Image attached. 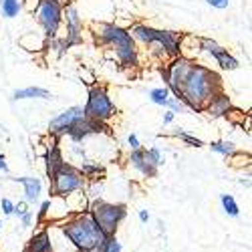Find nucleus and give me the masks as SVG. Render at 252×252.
Instances as JSON below:
<instances>
[{
  "label": "nucleus",
  "instance_id": "58836bf2",
  "mask_svg": "<svg viewBox=\"0 0 252 252\" xmlns=\"http://www.w3.org/2000/svg\"><path fill=\"white\" fill-rule=\"evenodd\" d=\"M137 216H139V222H143V224L150 222V212H148V210H139Z\"/></svg>",
  "mask_w": 252,
  "mask_h": 252
},
{
  "label": "nucleus",
  "instance_id": "f03ea898",
  "mask_svg": "<svg viewBox=\"0 0 252 252\" xmlns=\"http://www.w3.org/2000/svg\"><path fill=\"white\" fill-rule=\"evenodd\" d=\"M91 34L95 45L107 49L123 69L139 67V49L127 29H121L115 23H93Z\"/></svg>",
  "mask_w": 252,
  "mask_h": 252
},
{
  "label": "nucleus",
  "instance_id": "c756f323",
  "mask_svg": "<svg viewBox=\"0 0 252 252\" xmlns=\"http://www.w3.org/2000/svg\"><path fill=\"white\" fill-rule=\"evenodd\" d=\"M167 109L170 111H174V113H188V107L180 101V99H176L174 95H172V99H170V105H167Z\"/></svg>",
  "mask_w": 252,
  "mask_h": 252
},
{
  "label": "nucleus",
  "instance_id": "b1692460",
  "mask_svg": "<svg viewBox=\"0 0 252 252\" xmlns=\"http://www.w3.org/2000/svg\"><path fill=\"white\" fill-rule=\"evenodd\" d=\"M0 10L6 18H14L23 10V2L20 0H0Z\"/></svg>",
  "mask_w": 252,
  "mask_h": 252
},
{
  "label": "nucleus",
  "instance_id": "7c9ffc66",
  "mask_svg": "<svg viewBox=\"0 0 252 252\" xmlns=\"http://www.w3.org/2000/svg\"><path fill=\"white\" fill-rule=\"evenodd\" d=\"M0 210H2L4 216H12L14 214V202L10 198H0Z\"/></svg>",
  "mask_w": 252,
  "mask_h": 252
},
{
  "label": "nucleus",
  "instance_id": "9d476101",
  "mask_svg": "<svg viewBox=\"0 0 252 252\" xmlns=\"http://www.w3.org/2000/svg\"><path fill=\"white\" fill-rule=\"evenodd\" d=\"M198 49H200V53H206L208 57H212L220 65L222 71H236L240 67L238 59L210 36H198Z\"/></svg>",
  "mask_w": 252,
  "mask_h": 252
},
{
  "label": "nucleus",
  "instance_id": "c9c22d12",
  "mask_svg": "<svg viewBox=\"0 0 252 252\" xmlns=\"http://www.w3.org/2000/svg\"><path fill=\"white\" fill-rule=\"evenodd\" d=\"M206 2L212 6V8H218V10H224V8H228V2L230 0H206Z\"/></svg>",
  "mask_w": 252,
  "mask_h": 252
},
{
  "label": "nucleus",
  "instance_id": "72a5a7b5",
  "mask_svg": "<svg viewBox=\"0 0 252 252\" xmlns=\"http://www.w3.org/2000/svg\"><path fill=\"white\" fill-rule=\"evenodd\" d=\"M20 2H23V8H25L27 12L34 14V10L38 8V2H40V0H20Z\"/></svg>",
  "mask_w": 252,
  "mask_h": 252
},
{
  "label": "nucleus",
  "instance_id": "423d86ee",
  "mask_svg": "<svg viewBox=\"0 0 252 252\" xmlns=\"http://www.w3.org/2000/svg\"><path fill=\"white\" fill-rule=\"evenodd\" d=\"M85 115L89 119L101 121V123H109L117 115V107L109 95V91L103 85H91L87 93V103L83 107Z\"/></svg>",
  "mask_w": 252,
  "mask_h": 252
},
{
  "label": "nucleus",
  "instance_id": "39448f33",
  "mask_svg": "<svg viewBox=\"0 0 252 252\" xmlns=\"http://www.w3.org/2000/svg\"><path fill=\"white\" fill-rule=\"evenodd\" d=\"M49 182H51V194L57 198H67L75 192H83L87 186V180L83 178L79 167L69 161L63 163Z\"/></svg>",
  "mask_w": 252,
  "mask_h": 252
},
{
  "label": "nucleus",
  "instance_id": "473e14b6",
  "mask_svg": "<svg viewBox=\"0 0 252 252\" xmlns=\"http://www.w3.org/2000/svg\"><path fill=\"white\" fill-rule=\"evenodd\" d=\"M18 220H20V226H23V228H31V226H32V220H34L32 210H29V212H25V214L20 216Z\"/></svg>",
  "mask_w": 252,
  "mask_h": 252
},
{
  "label": "nucleus",
  "instance_id": "a878e982",
  "mask_svg": "<svg viewBox=\"0 0 252 252\" xmlns=\"http://www.w3.org/2000/svg\"><path fill=\"white\" fill-rule=\"evenodd\" d=\"M103 190H105V182L103 180H93V182H87V186H85V194L89 196V200L101 198Z\"/></svg>",
  "mask_w": 252,
  "mask_h": 252
},
{
  "label": "nucleus",
  "instance_id": "2f4dec72",
  "mask_svg": "<svg viewBox=\"0 0 252 252\" xmlns=\"http://www.w3.org/2000/svg\"><path fill=\"white\" fill-rule=\"evenodd\" d=\"M29 210H31V208H29V204H27L25 200L14 202V214H12V216H18V218H20V216H23L25 212H29Z\"/></svg>",
  "mask_w": 252,
  "mask_h": 252
},
{
  "label": "nucleus",
  "instance_id": "f3484780",
  "mask_svg": "<svg viewBox=\"0 0 252 252\" xmlns=\"http://www.w3.org/2000/svg\"><path fill=\"white\" fill-rule=\"evenodd\" d=\"M232 101L226 95V91H220L212 101L208 103V107L204 109V113H208L210 117H228V113L232 111Z\"/></svg>",
  "mask_w": 252,
  "mask_h": 252
},
{
  "label": "nucleus",
  "instance_id": "4c0bfd02",
  "mask_svg": "<svg viewBox=\"0 0 252 252\" xmlns=\"http://www.w3.org/2000/svg\"><path fill=\"white\" fill-rule=\"evenodd\" d=\"M174 117H176V113H174V111L165 109V113H163V125H170V123L174 121Z\"/></svg>",
  "mask_w": 252,
  "mask_h": 252
},
{
  "label": "nucleus",
  "instance_id": "5701e85b",
  "mask_svg": "<svg viewBox=\"0 0 252 252\" xmlns=\"http://www.w3.org/2000/svg\"><path fill=\"white\" fill-rule=\"evenodd\" d=\"M97 252H123V246H121L117 234H107L101 240V244L97 246Z\"/></svg>",
  "mask_w": 252,
  "mask_h": 252
},
{
  "label": "nucleus",
  "instance_id": "ea45409f",
  "mask_svg": "<svg viewBox=\"0 0 252 252\" xmlns=\"http://www.w3.org/2000/svg\"><path fill=\"white\" fill-rule=\"evenodd\" d=\"M240 184L246 186V188H250V180H248V178H246V180H240Z\"/></svg>",
  "mask_w": 252,
  "mask_h": 252
},
{
  "label": "nucleus",
  "instance_id": "c85d7f7f",
  "mask_svg": "<svg viewBox=\"0 0 252 252\" xmlns=\"http://www.w3.org/2000/svg\"><path fill=\"white\" fill-rule=\"evenodd\" d=\"M49 212H51V200H43L36 212V224H45L49 220Z\"/></svg>",
  "mask_w": 252,
  "mask_h": 252
},
{
  "label": "nucleus",
  "instance_id": "a19ab883",
  "mask_svg": "<svg viewBox=\"0 0 252 252\" xmlns=\"http://www.w3.org/2000/svg\"><path fill=\"white\" fill-rule=\"evenodd\" d=\"M0 232H2V218H0Z\"/></svg>",
  "mask_w": 252,
  "mask_h": 252
},
{
  "label": "nucleus",
  "instance_id": "cd10ccee",
  "mask_svg": "<svg viewBox=\"0 0 252 252\" xmlns=\"http://www.w3.org/2000/svg\"><path fill=\"white\" fill-rule=\"evenodd\" d=\"M228 159H230V165H232V167H242V165L250 167V154H242V152H236V154H232V156H230Z\"/></svg>",
  "mask_w": 252,
  "mask_h": 252
},
{
  "label": "nucleus",
  "instance_id": "aec40b11",
  "mask_svg": "<svg viewBox=\"0 0 252 252\" xmlns=\"http://www.w3.org/2000/svg\"><path fill=\"white\" fill-rule=\"evenodd\" d=\"M210 150H212L214 154L218 156H224V158H230L232 154L238 152V145L234 141H230V139H214V141H210Z\"/></svg>",
  "mask_w": 252,
  "mask_h": 252
},
{
  "label": "nucleus",
  "instance_id": "7ed1b4c3",
  "mask_svg": "<svg viewBox=\"0 0 252 252\" xmlns=\"http://www.w3.org/2000/svg\"><path fill=\"white\" fill-rule=\"evenodd\" d=\"M59 224H61L59 228H61L63 236L71 242V246L77 252L97 250V246L105 238V232L97 226V222L89 214V210H85V212H77V214H69Z\"/></svg>",
  "mask_w": 252,
  "mask_h": 252
},
{
  "label": "nucleus",
  "instance_id": "0eeeda50",
  "mask_svg": "<svg viewBox=\"0 0 252 252\" xmlns=\"http://www.w3.org/2000/svg\"><path fill=\"white\" fill-rule=\"evenodd\" d=\"M63 0H40L38 8L34 10L36 23L45 32V38H57L63 27Z\"/></svg>",
  "mask_w": 252,
  "mask_h": 252
},
{
  "label": "nucleus",
  "instance_id": "6e6552de",
  "mask_svg": "<svg viewBox=\"0 0 252 252\" xmlns=\"http://www.w3.org/2000/svg\"><path fill=\"white\" fill-rule=\"evenodd\" d=\"M192 63H194V59H188L184 55H178V57L167 61L165 65L161 67V71H159L161 79H163V87L170 91L176 99H180V85L184 83L186 75L190 73Z\"/></svg>",
  "mask_w": 252,
  "mask_h": 252
},
{
  "label": "nucleus",
  "instance_id": "6ab92c4d",
  "mask_svg": "<svg viewBox=\"0 0 252 252\" xmlns=\"http://www.w3.org/2000/svg\"><path fill=\"white\" fill-rule=\"evenodd\" d=\"M53 93L43 87H25L12 91V101H25V99H51Z\"/></svg>",
  "mask_w": 252,
  "mask_h": 252
},
{
  "label": "nucleus",
  "instance_id": "bb28decb",
  "mask_svg": "<svg viewBox=\"0 0 252 252\" xmlns=\"http://www.w3.org/2000/svg\"><path fill=\"white\" fill-rule=\"evenodd\" d=\"M145 154H148V159H150L156 167H161V165L165 163V156H163V152H161L159 148H156V145H154V148H148V150H145Z\"/></svg>",
  "mask_w": 252,
  "mask_h": 252
},
{
  "label": "nucleus",
  "instance_id": "dca6fc26",
  "mask_svg": "<svg viewBox=\"0 0 252 252\" xmlns=\"http://www.w3.org/2000/svg\"><path fill=\"white\" fill-rule=\"evenodd\" d=\"M23 252H53V240L49 234V228H40L29 238Z\"/></svg>",
  "mask_w": 252,
  "mask_h": 252
},
{
  "label": "nucleus",
  "instance_id": "393cba45",
  "mask_svg": "<svg viewBox=\"0 0 252 252\" xmlns=\"http://www.w3.org/2000/svg\"><path fill=\"white\" fill-rule=\"evenodd\" d=\"M172 135H174V137H178L180 141L188 143V145H192V148H204V141H202L200 137H196V135H192V133H188V131H186V129H182V127L174 129V131H172Z\"/></svg>",
  "mask_w": 252,
  "mask_h": 252
},
{
  "label": "nucleus",
  "instance_id": "4be33fe9",
  "mask_svg": "<svg viewBox=\"0 0 252 252\" xmlns=\"http://www.w3.org/2000/svg\"><path fill=\"white\" fill-rule=\"evenodd\" d=\"M170 99H172V93L167 91L165 87H154V89L150 91V101L156 103V105H159V107H163V109H167V105H170Z\"/></svg>",
  "mask_w": 252,
  "mask_h": 252
},
{
  "label": "nucleus",
  "instance_id": "f8f14e48",
  "mask_svg": "<svg viewBox=\"0 0 252 252\" xmlns=\"http://www.w3.org/2000/svg\"><path fill=\"white\" fill-rule=\"evenodd\" d=\"M83 117H85V111H83V107H79V105L67 107L65 111H61L57 117L51 119V123H49V135L51 137H57V139H63V137L67 135L71 125L77 123Z\"/></svg>",
  "mask_w": 252,
  "mask_h": 252
},
{
  "label": "nucleus",
  "instance_id": "e433bc0d",
  "mask_svg": "<svg viewBox=\"0 0 252 252\" xmlns=\"http://www.w3.org/2000/svg\"><path fill=\"white\" fill-rule=\"evenodd\" d=\"M8 161H6V158H4V154H0V174H8Z\"/></svg>",
  "mask_w": 252,
  "mask_h": 252
},
{
  "label": "nucleus",
  "instance_id": "ddd939ff",
  "mask_svg": "<svg viewBox=\"0 0 252 252\" xmlns=\"http://www.w3.org/2000/svg\"><path fill=\"white\" fill-rule=\"evenodd\" d=\"M43 159H45V174L51 180L53 174L59 170L63 163H65V156H63V150H61V139L49 135L47 150H45V158Z\"/></svg>",
  "mask_w": 252,
  "mask_h": 252
},
{
  "label": "nucleus",
  "instance_id": "f257e3e1",
  "mask_svg": "<svg viewBox=\"0 0 252 252\" xmlns=\"http://www.w3.org/2000/svg\"><path fill=\"white\" fill-rule=\"evenodd\" d=\"M220 91H224L222 77L202 63H192L190 73L186 75L180 85V101L188 107V111L204 113L208 103L212 101Z\"/></svg>",
  "mask_w": 252,
  "mask_h": 252
},
{
  "label": "nucleus",
  "instance_id": "4468645a",
  "mask_svg": "<svg viewBox=\"0 0 252 252\" xmlns=\"http://www.w3.org/2000/svg\"><path fill=\"white\" fill-rule=\"evenodd\" d=\"M127 163L133 167L137 174H141L143 178H156L159 167H156L150 159H148V154H145V148H139V150H131L129 156H127Z\"/></svg>",
  "mask_w": 252,
  "mask_h": 252
},
{
  "label": "nucleus",
  "instance_id": "f704fd0d",
  "mask_svg": "<svg viewBox=\"0 0 252 252\" xmlns=\"http://www.w3.org/2000/svg\"><path fill=\"white\" fill-rule=\"evenodd\" d=\"M127 148H129V152L141 148V141H139V137H137L135 133H129V135H127Z\"/></svg>",
  "mask_w": 252,
  "mask_h": 252
},
{
  "label": "nucleus",
  "instance_id": "9b49d317",
  "mask_svg": "<svg viewBox=\"0 0 252 252\" xmlns=\"http://www.w3.org/2000/svg\"><path fill=\"white\" fill-rule=\"evenodd\" d=\"M103 133H111L109 125L107 123H101V121H95V119H89L85 115L83 119H79L77 123L71 125L65 137H69L75 143H81V141H85L91 135H103Z\"/></svg>",
  "mask_w": 252,
  "mask_h": 252
},
{
  "label": "nucleus",
  "instance_id": "20e7f679",
  "mask_svg": "<svg viewBox=\"0 0 252 252\" xmlns=\"http://www.w3.org/2000/svg\"><path fill=\"white\" fill-rule=\"evenodd\" d=\"M89 214L105 232V236L117 234V228L127 218V206L121 202H105L101 198H95L89 202Z\"/></svg>",
  "mask_w": 252,
  "mask_h": 252
},
{
  "label": "nucleus",
  "instance_id": "a211bd4d",
  "mask_svg": "<svg viewBox=\"0 0 252 252\" xmlns=\"http://www.w3.org/2000/svg\"><path fill=\"white\" fill-rule=\"evenodd\" d=\"M79 172L83 174L87 182H93V180H105V165L101 161H95V159H85L83 158L81 163H79Z\"/></svg>",
  "mask_w": 252,
  "mask_h": 252
},
{
  "label": "nucleus",
  "instance_id": "412c9836",
  "mask_svg": "<svg viewBox=\"0 0 252 252\" xmlns=\"http://www.w3.org/2000/svg\"><path fill=\"white\" fill-rule=\"evenodd\" d=\"M220 206L224 210V214L230 218H238L240 216V206L232 194H222L220 196Z\"/></svg>",
  "mask_w": 252,
  "mask_h": 252
},
{
  "label": "nucleus",
  "instance_id": "2eb2a0df",
  "mask_svg": "<svg viewBox=\"0 0 252 252\" xmlns=\"http://www.w3.org/2000/svg\"><path fill=\"white\" fill-rule=\"evenodd\" d=\"M14 182H18L23 186L25 192V202L27 204H34L40 200V194H43V180L36 176H23V178H12Z\"/></svg>",
  "mask_w": 252,
  "mask_h": 252
},
{
  "label": "nucleus",
  "instance_id": "1a4fd4ad",
  "mask_svg": "<svg viewBox=\"0 0 252 252\" xmlns=\"http://www.w3.org/2000/svg\"><path fill=\"white\" fill-rule=\"evenodd\" d=\"M63 25H65V31H67V34L61 38L65 51L71 47L83 45V40H85V36H83V18H81L77 6H73V4L63 6Z\"/></svg>",
  "mask_w": 252,
  "mask_h": 252
},
{
  "label": "nucleus",
  "instance_id": "79ce46f5",
  "mask_svg": "<svg viewBox=\"0 0 252 252\" xmlns=\"http://www.w3.org/2000/svg\"><path fill=\"white\" fill-rule=\"evenodd\" d=\"M81 252H97V250H81Z\"/></svg>",
  "mask_w": 252,
  "mask_h": 252
}]
</instances>
